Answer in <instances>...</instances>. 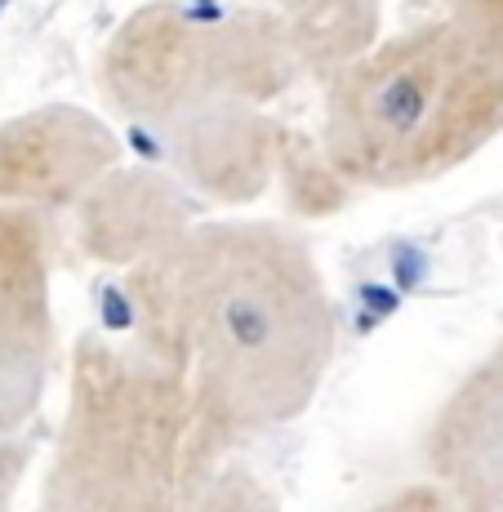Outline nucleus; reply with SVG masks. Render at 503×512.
Masks as SVG:
<instances>
[{"label":"nucleus","mask_w":503,"mask_h":512,"mask_svg":"<svg viewBox=\"0 0 503 512\" xmlns=\"http://www.w3.org/2000/svg\"><path fill=\"white\" fill-rule=\"evenodd\" d=\"M299 76L281 18L263 0H143L94 63L107 112L161 147L281 116Z\"/></svg>","instance_id":"nucleus-4"},{"label":"nucleus","mask_w":503,"mask_h":512,"mask_svg":"<svg viewBox=\"0 0 503 512\" xmlns=\"http://www.w3.org/2000/svg\"><path fill=\"white\" fill-rule=\"evenodd\" d=\"M121 165V139L98 112L49 103L0 125V205L76 210Z\"/></svg>","instance_id":"nucleus-5"},{"label":"nucleus","mask_w":503,"mask_h":512,"mask_svg":"<svg viewBox=\"0 0 503 512\" xmlns=\"http://www.w3.org/2000/svg\"><path fill=\"white\" fill-rule=\"evenodd\" d=\"M205 512H281L276 495L254 477L250 468H236V464H223L219 481H214V495H210V508Z\"/></svg>","instance_id":"nucleus-11"},{"label":"nucleus","mask_w":503,"mask_h":512,"mask_svg":"<svg viewBox=\"0 0 503 512\" xmlns=\"http://www.w3.org/2000/svg\"><path fill=\"white\" fill-rule=\"evenodd\" d=\"M125 285L143 352L232 441L317 401L339 334L308 236L272 219L192 223Z\"/></svg>","instance_id":"nucleus-1"},{"label":"nucleus","mask_w":503,"mask_h":512,"mask_svg":"<svg viewBox=\"0 0 503 512\" xmlns=\"http://www.w3.org/2000/svg\"><path fill=\"white\" fill-rule=\"evenodd\" d=\"M196 223V196L179 174L116 165L76 205V241L103 268H125L152 259L156 250Z\"/></svg>","instance_id":"nucleus-8"},{"label":"nucleus","mask_w":503,"mask_h":512,"mask_svg":"<svg viewBox=\"0 0 503 512\" xmlns=\"http://www.w3.org/2000/svg\"><path fill=\"white\" fill-rule=\"evenodd\" d=\"M321 147L357 192L437 183L503 139V0H450L325 85Z\"/></svg>","instance_id":"nucleus-2"},{"label":"nucleus","mask_w":503,"mask_h":512,"mask_svg":"<svg viewBox=\"0 0 503 512\" xmlns=\"http://www.w3.org/2000/svg\"><path fill=\"white\" fill-rule=\"evenodd\" d=\"M419 9H437V5H450V0H414Z\"/></svg>","instance_id":"nucleus-13"},{"label":"nucleus","mask_w":503,"mask_h":512,"mask_svg":"<svg viewBox=\"0 0 503 512\" xmlns=\"http://www.w3.org/2000/svg\"><path fill=\"white\" fill-rule=\"evenodd\" d=\"M276 183H281L285 196H290V210L294 214H308V219H321V214L343 210V205L352 201V192H357V187L334 170V161L325 156L321 139L299 134V130H294L290 143H285Z\"/></svg>","instance_id":"nucleus-10"},{"label":"nucleus","mask_w":503,"mask_h":512,"mask_svg":"<svg viewBox=\"0 0 503 512\" xmlns=\"http://www.w3.org/2000/svg\"><path fill=\"white\" fill-rule=\"evenodd\" d=\"M49 357V232L36 210L0 205V432L41 406Z\"/></svg>","instance_id":"nucleus-6"},{"label":"nucleus","mask_w":503,"mask_h":512,"mask_svg":"<svg viewBox=\"0 0 503 512\" xmlns=\"http://www.w3.org/2000/svg\"><path fill=\"white\" fill-rule=\"evenodd\" d=\"M281 18L303 76L330 85L383 36V0H263Z\"/></svg>","instance_id":"nucleus-9"},{"label":"nucleus","mask_w":503,"mask_h":512,"mask_svg":"<svg viewBox=\"0 0 503 512\" xmlns=\"http://www.w3.org/2000/svg\"><path fill=\"white\" fill-rule=\"evenodd\" d=\"M423 464L455 512H503V339L432 415Z\"/></svg>","instance_id":"nucleus-7"},{"label":"nucleus","mask_w":503,"mask_h":512,"mask_svg":"<svg viewBox=\"0 0 503 512\" xmlns=\"http://www.w3.org/2000/svg\"><path fill=\"white\" fill-rule=\"evenodd\" d=\"M370 512H455V508H450V499L441 495L432 481H423V486H406V490H397V495L379 499Z\"/></svg>","instance_id":"nucleus-12"},{"label":"nucleus","mask_w":503,"mask_h":512,"mask_svg":"<svg viewBox=\"0 0 503 512\" xmlns=\"http://www.w3.org/2000/svg\"><path fill=\"white\" fill-rule=\"evenodd\" d=\"M232 437L143 348L81 339L36 512H205Z\"/></svg>","instance_id":"nucleus-3"}]
</instances>
